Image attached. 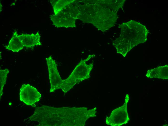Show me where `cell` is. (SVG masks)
<instances>
[{
  "instance_id": "6da1fadb",
  "label": "cell",
  "mask_w": 168,
  "mask_h": 126,
  "mask_svg": "<svg viewBox=\"0 0 168 126\" xmlns=\"http://www.w3.org/2000/svg\"><path fill=\"white\" fill-rule=\"evenodd\" d=\"M96 107L56 108L42 105L36 108L29 118L38 122L39 126H84L90 118L96 117Z\"/></svg>"
},
{
  "instance_id": "7a4b0ae2",
  "label": "cell",
  "mask_w": 168,
  "mask_h": 126,
  "mask_svg": "<svg viewBox=\"0 0 168 126\" xmlns=\"http://www.w3.org/2000/svg\"><path fill=\"white\" fill-rule=\"evenodd\" d=\"M121 28L119 37L113 42L117 53L125 57L134 47L145 42L148 31L145 26L131 20L119 26Z\"/></svg>"
},
{
  "instance_id": "3957f363",
  "label": "cell",
  "mask_w": 168,
  "mask_h": 126,
  "mask_svg": "<svg viewBox=\"0 0 168 126\" xmlns=\"http://www.w3.org/2000/svg\"><path fill=\"white\" fill-rule=\"evenodd\" d=\"M93 55H90L85 59H82L68 77L63 80V85L61 89L66 93L77 84L90 77V72L93 68V62L87 64L86 62Z\"/></svg>"
},
{
  "instance_id": "277c9868",
  "label": "cell",
  "mask_w": 168,
  "mask_h": 126,
  "mask_svg": "<svg viewBox=\"0 0 168 126\" xmlns=\"http://www.w3.org/2000/svg\"><path fill=\"white\" fill-rule=\"evenodd\" d=\"M129 99V96L127 94L123 105L114 110L110 116L106 117V124L111 126H120L128 123L130 119L127 112V105Z\"/></svg>"
},
{
  "instance_id": "5b68a950",
  "label": "cell",
  "mask_w": 168,
  "mask_h": 126,
  "mask_svg": "<svg viewBox=\"0 0 168 126\" xmlns=\"http://www.w3.org/2000/svg\"><path fill=\"white\" fill-rule=\"evenodd\" d=\"M46 60L48 67L49 78L50 84V92L57 89H62L63 85V80L61 78L57 67V64L51 55Z\"/></svg>"
},
{
  "instance_id": "8992f818",
  "label": "cell",
  "mask_w": 168,
  "mask_h": 126,
  "mask_svg": "<svg viewBox=\"0 0 168 126\" xmlns=\"http://www.w3.org/2000/svg\"><path fill=\"white\" fill-rule=\"evenodd\" d=\"M41 96L35 88L29 84L22 85L20 89V101L33 107H35V103L39 101Z\"/></svg>"
},
{
  "instance_id": "52a82bcc",
  "label": "cell",
  "mask_w": 168,
  "mask_h": 126,
  "mask_svg": "<svg viewBox=\"0 0 168 126\" xmlns=\"http://www.w3.org/2000/svg\"><path fill=\"white\" fill-rule=\"evenodd\" d=\"M68 13L66 12V15L64 13L62 16L58 14L51 15L50 17L53 24L57 27H76V19L71 16V13L69 14Z\"/></svg>"
},
{
  "instance_id": "ba28073f",
  "label": "cell",
  "mask_w": 168,
  "mask_h": 126,
  "mask_svg": "<svg viewBox=\"0 0 168 126\" xmlns=\"http://www.w3.org/2000/svg\"><path fill=\"white\" fill-rule=\"evenodd\" d=\"M19 37L24 47L32 48L35 46L42 45L40 42V36L38 32L31 34H22Z\"/></svg>"
},
{
  "instance_id": "9c48e42d",
  "label": "cell",
  "mask_w": 168,
  "mask_h": 126,
  "mask_svg": "<svg viewBox=\"0 0 168 126\" xmlns=\"http://www.w3.org/2000/svg\"><path fill=\"white\" fill-rule=\"evenodd\" d=\"M168 65L148 70L146 74L148 78H156L163 79H168Z\"/></svg>"
},
{
  "instance_id": "30bf717a",
  "label": "cell",
  "mask_w": 168,
  "mask_h": 126,
  "mask_svg": "<svg viewBox=\"0 0 168 126\" xmlns=\"http://www.w3.org/2000/svg\"><path fill=\"white\" fill-rule=\"evenodd\" d=\"M8 50L13 52H18L22 49L23 46L20 39L17 31H15L8 44L4 46Z\"/></svg>"
},
{
  "instance_id": "8fae6325",
  "label": "cell",
  "mask_w": 168,
  "mask_h": 126,
  "mask_svg": "<svg viewBox=\"0 0 168 126\" xmlns=\"http://www.w3.org/2000/svg\"><path fill=\"white\" fill-rule=\"evenodd\" d=\"M50 1L51 3L53 8L55 15H56L67 6L73 2L74 0H65L63 2V0H62V3H59L58 0Z\"/></svg>"
},
{
  "instance_id": "7c38bea8",
  "label": "cell",
  "mask_w": 168,
  "mask_h": 126,
  "mask_svg": "<svg viewBox=\"0 0 168 126\" xmlns=\"http://www.w3.org/2000/svg\"><path fill=\"white\" fill-rule=\"evenodd\" d=\"M9 71L7 69L0 70V98L3 94V87L6 84L7 75Z\"/></svg>"
},
{
  "instance_id": "4fadbf2b",
  "label": "cell",
  "mask_w": 168,
  "mask_h": 126,
  "mask_svg": "<svg viewBox=\"0 0 168 126\" xmlns=\"http://www.w3.org/2000/svg\"><path fill=\"white\" fill-rule=\"evenodd\" d=\"M2 6L1 3H0V12L1 11L2 9Z\"/></svg>"
}]
</instances>
